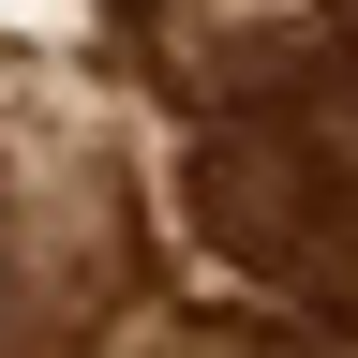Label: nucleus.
I'll return each instance as SVG.
<instances>
[{"label":"nucleus","mask_w":358,"mask_h":358,"mask_svg":"<svg viewBox=\"0 0 358 358\" xmlns=\"http://www.w3.org/2000/svg\"><path fill=\"white\" fill-rule=\"evenodd\" d=\"M194 209L224 254L299 268L358 224V15H329L299 60H268L194 150Z\"/></svg>","instance_id":"nucleus-1"}]
</instances>
